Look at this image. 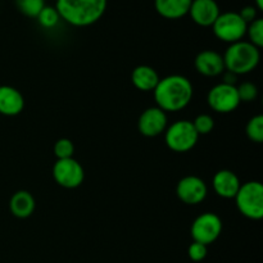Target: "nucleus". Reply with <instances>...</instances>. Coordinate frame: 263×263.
Listing matches in <instances>:
<instances>
[{
  "mask_svg": "<svg viewBox=\"0 0 263 263\" xmlns=\"http://www.w3.org/2000/svg\"><path fill=\"white\" fill-rule=\"evenodd\" d=\"M194 94L192 82L181 74H170L159 80L153 90L154 102L164 112H179L190 104Z\"/></svg>",
  "mask_w": 263,
  "mask_h": 263,
  "instance_id": "obj_1",
  "label": "nucleus"
},
{
  "mask_svg": "<svg viewBox=\"0 0 263 263\" xmlns=\"http://www.w3.org/2000/svg\"><path fill=\"white\" fill-rule=\"evenodd\" d=\"M55 9L61 20L74 27L97 23L107 9V0H57Z\"/></svg>",
  "mask_w": 263,
  "mask_h": 263,
  "instance_id": "obj_2",
  "label": "nucleus"
},
{
  "mask_svg": "<svg viewBox=\"0 0 263 263\" xmlns=\"http://www.w3.org/2000/svg\"><path fill=\"white\" fill-rule=\"evenodd\" d=\"M225 71L233 72L236 76L251 73L261 61V51L249 41L240 40L229 45L222 55Z\"/></svg>",
  "mask_w": 263,
  "mask_h": 263,
  "instance_id": "obj_3",
  "label": "nucleus"
},
{
  "mask_svg": "<svg viewBox=\"0 0 263 263\" xmlns=\"http://www.w3.org/2000/svg\"><path fill=\"white\" fill-rule=\"evenodd\" d=\"M234 199L239 212L244 217L253 221H258L263 217V185L259 181L241 184Z\"/></svg>",
  "mask_w": 263,
  "mask_h": 263,
  "instance_id": "obj_4",
  "label": "nucleus"
},
{
  "mask_svg": "<svg viewBox=\"0 0 263 263\" xmlns=\"http://www.w3.org/2000/svg\"><path fill=\"white\" fill-rule=\"evenodd\" d=\"M199 135L195 131L192 121L180 120L167 126L164 131V143L176 153H186L192 151L198 143Z\"/></svg>",
  "mask_w": 263,
  "mask_h": 263,
  "instance_id": "obj_5",
  "label": "nucleus"
},
{
  "mask_svg": "<svg viewBox=\"0 0 263 263\" xmlns=\"http://www.w3.org/2000/svg\"><path fill=\"white\" fill-rule=\"evenodd\" d=\"M247 26L248 25L244 22L238 12H225L220 13L212 25V30L218 40L234 44L243 40L247 33Z\"/></svg>",
  "mask_w": 263,
  "mask_h": 263,
  "instance_id": "obj_6",
  "label": "nucleus"
},
{
  "mask_svg": "<svg viewBox=\"0 0 263 263\" xmlns=\"http://www.w3.org/2000/svg\"><path fill=\"white\" fill-rule=\"evenodd\" d=\"M222 228V220L220 216L213 212H205L193 221L190 234H192L193 241L210 246L220 238Z\"/></svg>",
  "mask_w": 263,
  "mask_h": 263,
  "instance_id": "obj_7",
  "label": "nucleus"
},
{
  "mask_svg": "<svg viewBox=\"0 0 263 263\" xmlns=\"http://www.w3.org/2000/svg\"><path fill=\"white\" fill-rule=\"evenodd\" d=\"M207 103L212 110L222 115L234 112L240 105L238 90L235 85L221 84L215 85L207 94Z\"/></svg>",
  "mask_w": 263,
  "mask_h": 263,
  "instance_id": "obj_8",
  "label": "nucleus"
},
{
  "mask_svg": "<svg viewBox=\"0 0 263 263\" xmlns=\"http://www.w3.org/2000/svg\"><path fill=\"white\" fill-rule=\"evenodd\" d=\"M51 174L54 181L64 189H76L84 182L85 179L84 168L74 158L57 159Z\"/></svg>",
  "mask_w": 263,
  "mask_h": 263,
  "instance_id": "obj_9",
  "label": "nucleus"
},
{
  "mask_svg": "<svg viewBox=\"0 0 263 263\" xmlns=\"http://www.w3.org/2000/svg\"><path fill=\"white\" fill-rule=\"evenodd\" d=\"M208 194V187L204 180L195 175L185 176L177 182L176 195L182 203L187 205H195L202 203Z\"/></svg>",
  "mask_w": 263,
  "mask_h": 263,
  "instance_id": "obj_10",
  "label": "nucleus"
},
{
  "mask_svg": "<svg viewBox=\"0 0 263 263\" xmlns=\"http://www.w3.org/2000/svg\"><path fill=\"white\" fill-rule=\"evenodd\" d=\"M167 122H168L167 113L161 108H158L157 105L146 108L139 117V133L146 138H156L166 131Z\"/></svg>",
  "mask_w": 263,
  "mask_h": 263,
  "instance_id": "obj_11",
  "label": "nucleus"
},
{
  "mask_svg": "<svg viewBox=\"0 0 263 263\" xmlns=\"http://www.w3.org/2000/svg\"><path fill=\"white\" fill-rule=\"evenodd\" d=\"M220 13L216 0H193L187 14L200 27H212Z\"/></svg>",
  "mask_w": 263,
  "mask_h": 263,
  "instance_id": "obj_12",
  "label": "nucleus"
},
{
  "mask_svg": "<svg viewBox=\"0 0 263 263\" xmlns=\"http://www.w3.org/2000/svg\"><path fill=\"white\" fill-rule=\"evenodd\" d=\"M194 66L198 73L205 77H217L225 72L222 54L210 49L198 53V55L195 57Z\"/></svg>",
  "mask_w": 263,
  "mask_h": 263,
  "instance_id": "obj_13",
  "label": "nucleus"
},
{
  "mask_svg": "<svg viewBox=\"0 0 263 263\" xmlns=\"http://www.w3.org/2000/svg\"><path fill=\"white\" fill-rule=\"evenodd\" d=\"M240 180L231 170H220L212 179V186L216 194L223 199H234L240 189Z\"/></svg>",
  "mask_w": 263,
  "mask_h": 263,
  "instance_id": "obj_14",
  "label": "nucleus"
},
{
  "mask_svg": "<svg viewBox=\"0 0 263 263\" xmlns=\"http://www.w3.org/2000/svg\"><path fill=\"white\" fill-rule=\"evenodd\" d=\"M25 108V98L20 90L9 85L0 86V115L7 117L18 116Z\"/></svg>",
  "mask_w": 263,
  "mask_h": 263,
  "instance_id": "obj_15",
  "label": "nucleus"
},
{
  "mask_svg": "<svg viewBox=\"0 0 263 263\" xmlns=\"http://www.w3.org/2000/svg\"><path fill=\"white\" fill-rule=\"evenodd\" d=\"M193 0H154V8L166 20H179L189 13Z\"/></svg>",
  "mask_w": 263,
  "mask_h": 263,
  "instance_id": "obj_16",
  "label": "nucleus"
},
{
  "mask_svg": "<svg viewBox=\"0 0 263 263\" xmlns=\"http://www.w3.org/2000/svg\"><path fill=\"white\" fill-rule=\"evenodd\" d=\"M35 198L27 190L15 192L9 200L10 212L17 218H28L35 212Z\"/></svg>",
  "mask_w": 263,
  "mask_h": 263,
  "instance_id": "obj_17",
  "label": "nucleus"
},
{
  "mask_svg": "<svg viewBox=\"0 0 263 263\" xmlns=\"http://www.w3.org/2000/svg\"><path fill=\"white\" fill-rule=\"evenodd\" d=\"M159 74L153 67L141 64L134 68L131 73L133 85L140 91H153L159 82Z\"/></svg>",
  "mask_w": 263,
  "mask_h": 263,
  "instance_id": "obj_18",
  "label": "nucleus"
},
{
  "mask_svg": "<svg viewBox=\"0 0 263 263\" xmlns=\"http://www.w3.org/2000/svg\"><path fill=\"white\" fill-rule=\"evenodd\" d=\"M39 25L41 27L46 28V30H50L54 28L61 21V17L58 14V10L55 9V7H50V5H45V7L41 9V12L39 13V15L36 17Z\"/></svg>",
  "mask_w": 263,
  "mask_h": 263,
  "instance_id": "obj_19",
  "label": "nucleus"
},
{
  "mask_svg": "<svg viewBox=\"0 0 263 263\" xmlns=\"http://www.w3.org/2000/svg\"><path fill=\"white\" fill-rule=\"evenodd\" d=\"M247 136L251 141L261 144L263 141V116L257 115L248 121L246 127Z\"/></svg>",
  "mask_w": 263,
  "mask_h": 263,
  "instance_id": "obj_20",
  "label": "nucleus"
},
{
  "mask_svg": "<svg viewBox=\"0 0 263 263\" xmlns=\"http://www.w3.org/2000/svg\"><path fill=\"white\" fill-rule=\"evenodd\" d=\"M15 4L23 15L36 18L45 7V0H15Z\"/></svg>",
  "mask_w": 263,
  "mask_h": 263,
  "instance_id": "obj_21",
  "label": "nucleus"
},
{
  "mask_svg": "<svg viewBox=\"0 0 263 263\" xmlns=\"http://www.w3.org/2000/svg\"><path fill=\"white\" fill-rule=\"evenodd\" d=\"M247 36L249 39V43L253 44L256 48L261 49L263 46V20L257 18L253 22L248 23L247 26Z\"/></svg>",
  "mask_w": 263,
  "mask_h": 263,
  "instance_id": "obj_22",
  "label": "nucleus"
},
{
  "mask_svg": "<svg viewBox=\"0 0 263 263\" xmlns=\"http://www.w3.org/2000/svg\"><path fill=\"white\" fill-rule=\"evenodd\" d=\"M54 156L57 159H67V158H73L74 153V145L69 139L62 138L55 141L54 144Z\"/></svg>",
  "mask_w": 263,
  "mask_h": 263,
  "instance_id": "obj_23",
  "label": "nucleus"
},
{
  "mask_svg": "<svg viewBox=\"0 0 263 263\" xmlns=\"http://www.w3.org/2000/svg\"><path fill=\"white\" fill-rule=\"evenodd\" d=\"M193 126H194L195 131H197L199 136L208 135L215 128V120H213L212 116L207 115V113H203V115H199L195 117V120L193 121Z\"/></svg>",
  "mask_w": 263,
  "mask_h": 263,
  "instance_id": "obj_24",
  "label": "nucleus"
},
{
  "mask_svg": "<svg viewBox=\"0 0 263 263\" xmlns=\"http://www.w3.org/2000/svg\"><path fill=\"white\" fill-rule=\"evenodd\" d=\"M238 90L239 99L240 103H251L256 100L257 95H258V89L253 82H243L239 86H236Z\"/></svg>",
  "mask_w": 263,
  "mask_h": 263,
  "instance_id": "obj_25",
  "label": "nucleus"
},
{
  "mask_svg": "<svg viewBox=\"0 0 263 263\" xmlns=\"http://www.w3.org/2000/svg\"><path fill=\"white\" fill-rule=\"evenodd\" d=\"M207 254V246H204L202 243H198V241H193L189 246V248H187V256H189V258L193 262H202L203 259H205Z\"/></svg>",
  "mask_w": 263,
  "mask_h": 263,
  "instance_id": "obj_26",
  "label": "nucleus"
},
{
  "mask_svg": "<svg viewBox=\"0 0 263 263\" xmlns=\"http://www.w3.org/2000/svg\"><path fill=\"white\" fill-rule=\"evenodd\" d=\"M238 13L240 14V17L243 18V21L247 23V25L253 22L254 20L258 18V9H257L254 5H247V7H244L243 9Z\"/></svg>",
  "mask_w": 263,
  "mask_h": 263,
  "instance_id": "obj_27",
  "label": "nucleus"
},
{
  "mask_svg": "<svg viewBox=\"0 0 263 263\" xmlns=\"http://www.w3.org/2000/svg\"><path fill=\"white\" fill-rule=\"evenodd\" d=\"M222 77H223V84H229V85H235V82L238 81V76H236L235 73H233V72H229V71H225L222 73Z\"/></svg>",
  "mask_w": 263,
  "mask_h": 263,
  "instance_id": "obj_28",
  "label": "nucleus"
},
{
  "mask_svg": "<svg viewBox=\"0 0 263 263\" xmlns=\"http://www.w3.org/2000/svg\"><path fill=\"white\" fill-rule=\"evenodd\" d=\"M254 7L257 8L258 10H263V0H254Z\"/></svg>",
  "mask_w": 263,
  "mask_h": 263,
  "instance_id": "obj_29",
  "label": "nucleus"
}]
</instances>
